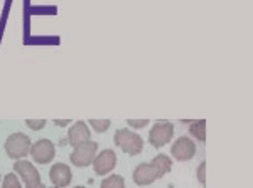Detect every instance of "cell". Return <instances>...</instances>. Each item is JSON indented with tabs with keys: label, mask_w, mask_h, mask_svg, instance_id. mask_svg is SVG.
Segmentation results:
<instances>
[{
	"label": "cell",
	"mask_w": 253,
	"mask_h": 188,
	"mask_svg": "<svg viewBox=\"0 0 253 188\" xmlns=\"http://www.w3.org/2000/svg\"><path fill=\"white\" fill-rule=\"evenodd\" d=\"M170 155L177 161H189L196 155V145L189 136H181L175 140V143L170 148Z\"/></svg>",
	"instance_id": "7"
},
{
	"label": "cell",
	"mask_w": 253,
	"mask_h": 188,
	"mask_svg": "<svg viewBox=\"0 0 253 188\" xmlns=\"http://www.w3.org/2000/svg\"><path fill=\"white\" fill-rule=\"evenodd\" d=\"M96 151H98V145L96 141H86L83 145L76 146L75 151L69 157V161L73 163L75 166H80V168H86V166L93 165L96 158Z\"/></svg>",
	"instance_id": "3"
},
{
	"label": "cell",
	"mask_w": 253,
	"mask_h": 188,
	"mask_svg": "<svg viewBox=\"0 0 253 188\" xmlns=\"http://www.w3.org/2000/svg\"><path fill=\"white\" fill-rule=\"evenodd\" d=\"M31 138L24 133H14L7 138L5 145V153L7 157L12 158V160H22L24 157L31 153Z\"/></svg>",
	"instance_id": "2"
},
{
	"label": "cell",
	"mask_w": 253,
	"mask_h": 188,
	"mask_svg": "<svg viewBox=\"0 0 253 188\" xmlns=\"http://www.w3.org/2000/svg\"><path fill=\"white\" fill-rule=\"evenodd\" d=\"M88 123L91 125V128L95 129L96 133H105L110 128V125H112L110 120H89Z\"/></svg>",
	"instance_id": "16"
},
{
	"label": "cell",
	"mask_w": 253,
	"mask_h": 188,
	"mask_svg": "<svg viewBox=\"0 0 253 188\" xmlns=\"http://www.w3.org/2000/svg\"><path fill=\"white\" fill-rule=\"evenodd\" d=\"M49 180L56 188L68 187L73 180L71 168L66 163H54V166H51V170H49Z\"/></svg>",
	"instance_id": "9"
},
{
	"label": "cell",
	"mask_w": 253,
	"mask_h": 188,
	"mask_svg": "<svg viewBox=\"0 0 253 188\" xmlns=\"http://www.w3.org/2000/svg\"><path fill=\"white\" fill-rule=\"evenodd\" d=\"M26 125L34 131H39V129H42L46 126V120H26Z\"/></svg>",
	"instance_id": "17"
},
{
	"label": "cell",
	"mask_w": 253,
	"mask_h": 188,
	"mask_svg": "<svg viewBox=\"0 0 253 188\" xmlns=\"http://www.w3.org/2000/svg\"><path fill=\"white\" fill-rule=\"evenodd\" d=\"M14 173L22 178V182L26 183V188L42 185L39 171L36 170V166L32 165V163L26 161V160H17L14 163Z\"/></svg>",
	"instance_id": "5"
},
{
	"label": "cell",
	"mask_w": 253,
	"mask_h": 188,
	"mask_svg": "<svg viewBox=\"0 0 253 188\" xmlns=\"http://www.w3.org/2000/svg\"><path fill=\"white\" fill-rule=\"evenodd\" d=\"M75 188H84V187H75Z\"/></svg>",
	"instance_id": "22"
},
{
	"label": "cell",
	"mask_w": 253,
	"mask_h": 188,
	"mask_svg": "<svg viewBox=\"0 0 253 188\" xmlns=\"http://www.w3.org/2000/svg\"><path fill=\"white\" fill-rule=\"evenodd\" d=\"M100 188H125V180L122 175H112L100 183Z\"/></svg>",
	"instance_id": "14"
},
{
	"label": "cell",
	"mask_w": 253,
	"mask_h": 188,
	"mask_svg": "<svg viewBox=\"0 0 253 188\" xmlns=\"http://www.w3.org/2000/svg\"><path fill=\"white\" fill-rule=\"evenodd\" d=\"M174 136V125L170 121H157L149 133V143L154 148H162Z\"/></svg>",
	"instance_id": "4"
},
{
	"label": "cell",
	"mask_w": 253,
	"mask_h": 188,
	"mask_svg": "<svg viewBox=\"0 0 253 188\" xmlns=\"http://www.w3.org/2000/svg\"><path fill=\"white\" fill-rule=\"evenodd\" d=\"M113 141H115L118 148H122V151L130 155V157H135V155L142 153V148H144L142 136H138L137 133L130 131V129H117Z\"/></svg>",
	"instance_id": "1"
},
{
	"label": "cell",
	"mask_w": 253,
	"mask_h": 188,
	"mask_svg": "<svg viewBox=\"0 0 253 188\" xmlns=\"http://www.w3.org/2000/svg\"><path fill=\"white\" fill-rule=\"evenodd\" d=\"M150 165L156 168L159 178L166 177V175L172 170V161H170V158L167 157V155H157V157L150 161Z\"/></svg>",
	"instance_id": "12"
},
{
	"label": "cell",
	"mask_w": 253,
	"mask_h": 188,
	"mask_svg": "<svg viewBox=\"0 0 253 188\" xmlns=\"http://www.w3.org/2000/svg\"><path fill=\"white\" fill-rule=\"evenodd\" d=\"M2 188H22L20 185V180L15 173H9L3 177V182H2Z\"/></svg>",
	"instance_id": "15"
},
{
	"label": "cell",
	"mask_w": 253,
	"mask_h": 188,
	"mask_svg": "<svg viewBox=\"0 0 253 188\" xmlns=\"http://www.w3.org/2000/svg\"><path fill=\"white\" fill-rule=\"evenodd\" d=\"M89 140H91V134H89V129H88L86 123L78 121V123H75L71 128H69L68 143L73 146V148H76V146L83 145V143H86Z\"/></svg>",
	"instance_id": "11"
},
{
	"label": "cell",
	"mask_w": 253,
	"mask_h": 188,
	"mask_svg": "<svg viewBox=\"0 0 253 188\" xmlns=\"http://www.w3.org/2000/svg\"><path fill=\"white\" fill-rule=\"evenodd\" d=\"M117 166V155L113 150H103L100 155H96L95 161H93V168L98 177H105L110 171Z\"/></svg>",
	"instance_id": "8"
},
{
	"label": "cell",
	"mask_w": 253,
	"mask_h": 188,
	"mask_svg": "<svg viewBox=\"0 0 253 188\" xmlns=\"http://www.w3.org/2000/svg\"><path fill=\"white\" fill-rule=\"evenodd\" d=\"M126 123H128V126H132V128H145L149 120H126Z\"/></svg>",
	"instance_id": "19"
},
{
	"label": "cell",
	"mask_w": 253,
	"mask_h": 188,
	"mask_svg": "<svg viewBox=\"0 0 253 188\" xmlns=\"http://www.w3.org/2000/svg\"><path fill=\"white\" fill-rule=\"evenodd\" d=\"M31 157L36 163L47 165L54 160L56 157V146L51 140H39L31 146Z\"/></svg>",
	"instance_id": "6"
},
{
	"label": "cell",
	"mask_w": 253,
	"mask_h": 188,
	"mask_svg": "<svg viewBox=\"0 0 253 188\" xmlns=\"http://www.w3.org/2000/svg\"><path fill=\"white\" fill-rule=\"evenodd\" d=\"M198 182L201 183L203 188L206 187V161H203L201 165L198 166Z\"/></svg>",
	"instance_id": "18"
},
{
	"label": "cell",
	"mask_w": 253,
	"mask_h": 188,
	"mask_svg": "<svg viewBox=\"0 0 253 188\" xmlns=\"http://www.w3.org/2000/svg\"><path fill=\"white\" fill-rule=\"evenodd\" d=\"M189 133L193 134L198 141L205 143L206 141V121L205 120H196V121H189Z\"/></svg>",
	"instance_id": "13"
},
{
	"label": "cell",
	"mask_w": 253,
	"mask_h": 188,
	"mask_svg": "<svg viewBox=\"0 0 253 188\" xmlns=\"http://www.w3.org/2000/svg\"><path fill=\"white\" fill-rule=\"evenodd\" d=\"M54 123H56V125H58V126H68V123H71V121H69V120H68V121H66V120H63V121L56 120Z\"/></svg>",
	"instance_id": "20"
},
{
	"label": "cell",
	"mask_w": 253,
	"mask_h": 188,
	"mask_svg": "<svg viewBox=\"0 0 253 188\" xmlns=\"http://www.w3.org/2000/svg\"><path fill=\"white\" fill-rule=\"evenodd\" d=\"M159 177L157 171L150 163H140L135 170H133V183L138 187H147L152 185Z\"/></svg>",
	"instance_id": "10"
},
{
	"label": "cell",
	"mask_w": 253,
	"mask_h": 188,
	"mask_svg": "<svg viewBox=\"0 0 253 188\" xmlns=\"http://www.w3.org/2000/svg\"><path fill=\"white\" fill-rule=\"evenodd\" d=\"M44 188H46V187H44ZM54 188H56V187H54Z\"/></svg>",
	"instance_id": "23"
},
{
	"label": "cell",
	"mask_w": 253,
	"mask_h": 188,
	"mask_svg": "<svg viewBox=\"0 0 253 188\" xmlns=\"http://www.w3.org/2000/svg\"><path fill=\"white\" fill-rule=\"evenodd\" d=\"M32 188H44L42 185H41V187H32Z\"/></svg>",
	"instance_id": "21"
}]
</instances>
